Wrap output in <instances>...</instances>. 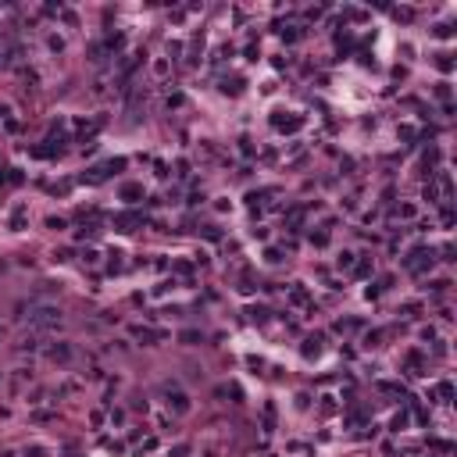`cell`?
<instances>
[{"label": "cell", "instance_id": "obj_1", "mask_svg": "<svg viewBox=\"0 0 457 457\" xmlns=\"http://www.w3.org/2000/svg\"><path fill=\"white\" fill-rule=\"evenodd\" d=\"M29 325H36V329H58L61 325V311L50 304H36L29 311Z\"/></svg>", "mask_w": 457, "mask_h": 457}, {"label": "cell", "instance_id": "obj_2", "mask_svg": "<svg viewBox=\"0 0 457 457\" xmlns=\"http://www.w3.org/2000/svg\"><path fill=\"white\" fill-rule=\"evenodd\" d=\"M432 261H436V257H432V250H414V254H411L404 264H407V272H414V275H425V272L432 268Z\"/></svg>", "mask_w": 457, "mask_h": 457}, {"label": "cell", "instance_id": "obj_3", "mask_svg": "<svg viewBox=\"0 0 457 457\" xmlns=\"http://www.w3.org/2000/svg\"><path fill=\"white\" fill-rule=\"evenodd\" d=\"M168 389V407L175 411V414H186L189 411V396L182 393V389H175V386H164Z\"/></svg>", "mask_w": 457, "mask_h": 457}, {"label": "cell", "instance_id": "obj_4", "mask_svg": "<svg viewBox=\"0 0 457 457\" xmlns=\"http://www.w3.org/2000/svg\"><path fill=\"white\" fill-rule=\"evenodd\" d=\"M47 357L65 365V361H72V347H68V343H50V347H47Z\"/></svg>", "mask_w": 457, "mask_h": 457}, {"label": "cell", "instance_id": "obj_5", "mask_svg": "<svg viewBox=\"0 0 457 457\" xmlns=\"http://www.w3.org/2000/svg\"><path fill=\"white\" fill-rule=\"evenodd\" d=\"M132 336H136V339H143V343H157V339H164V332H161V329H143V325H136V329H132Z\"/></svg>", "mask_w": 457, "mask_h": 457}, {"label": "cell", "instance_id": "obj_6", "mask_svg": "<svg viewBox=\"0 0 457 457\" xmlns=\"http://www.w3.org/2000/svg\"><path fill=\"white\" fill-rule=\"evenodd\" d=\"M140 222H143V218H140V215H132V211H129V215H118V218H115V225H122V232H132V228L140 225Z\"/></svg>", "mask_w": 457, "mask_h": 457}, {"label": "cell", "instance_id": "obj_7", "mask_svg": "<svg viewBox=\"0 0 457 457\" xmlns=\"http://www.w3.org/2000/svg\"><path fill=\"white\" fill-rule=\"evenodd\" d=\"M290 300H293V304H311V293H307L304 286H300V282H293V286H290Z\"/></svg>", "mask_w": 457, "mask_h": 457}, {"label": "cell", "instance_id": "obj_8", "mask_svg": "<svg viewBox=\"0 0 457 457\" xmlns=\"http://www.w3.org/2000/svg\"><path fill=\"white\" fill-rule=\"evenodd\" d=\"M300 350H304V357H318L321 354V336H307Z\"/></svg>", "mask_w": 457, "mask_h": 457}, {"label": "cell", "instance_id": "obj_9", "mask_svg": "<svg viewBox=\"0 0 457 457\" xmlns=\"http://www.w3.org/2000/svg\"><path fill=\"white\" fill-rule=\"evenodd\" d=\"M272 125H275V129L293 132V129H300V118H279V115H275V118H272Z\"/></svg>", "mask_w": 457, "mask_h": 457}, {"label": "cell", "instance_id": "obj_10", "mask_svg": "<svg viewBox=\"0 0 457 457\" xmlns=\"http://www.w3.org/2000/svg\"><path fill=\"white\" fill-rule=\"evenodd\" d=\"M140 197H143V186H136V182L122 186V200H140Z\"/></svg>", "mask_w": 457, "mask_h": 457}, {"label": "cell", "instance_id": "obj_11", "mask_svg": "<svg viewBox=\"0 0 457 457\" xmlns=\"http://www.w3.org/2000/svg\"><path fill=\"white\" fill-rule=\"evenodd\" d=\"M350 272H354V275H357V279H368V275H372V261H368V257H365V261H357V264H354V268H350Z\"/></svg>", "mask_w": 457, "mask_h": 457}, {"label": "cell", "instance_id": "obj_12", "mask_svg": "<svg viewBox=\"0 0 457 457\" xmlns=\"http://www.w3.org/2000/svg\"><path fill=\"white\" fill-rule=\"evenodd\" d=\"M354 264H357V254H350V250H343V254H339V268H343V272H350Z\"/></svg>", "mask_w": 457, "mask_h": 457}, {"label": "cell", "instance_id": "obj_13", "mask_svg": "<svg viewBox=\"0 0 457 457\" xmlns=\"http://www.w3.org/2000/svg\"><path fill=\"white\" fill-rule=\"evenodd\" d=\"M272 429H275V407L264 404V432H272Z\"/></svg>", "mask_w": 457, "mask_h": 457}, {"label": "cell", "instance_id": "obj_14", "mask_svg": "<svg viewBox=\"0 0 457 457\" xmlns=\"http://www.w3.org/2000/svg\"><path fill=\"white\" fill-rule=\"evenodd\" d=\"M200 232H204V239H211V243H218V239H222V228H218V225H204Z\"/></svg>", "mask_w": 457, "mask_h": 457}, {"label": "cell", "instance_id": "obj_15", "mask_svg": "<svg viewBox=\"0 0 457 457\" xmlns=\"http://www.w3.org/2000/svg\"><path fill=\"white\" fill-rule=\"evenodd\" d=\"M282 40H286V43H297V40H300V25H290V29H282Z\"/></svg>", "mask_w": 457, "mask_h": 457}, {"label": "cell", "instance_id": "obj_16", "mask_svg": "<svg viewBox=\"0 0 457 457\" xmlns=\"http://www.w3.org/2000/svg\"><path fill=\"white\" fill-rule=\"evenodd\" d=\"M436 68H440V72H450V68H454L450 54H436Z\"/></svg>", "mask_w": 457, "mask_h": 457}, {"label": "cell", "instance_id": "obj_17", "mask_svg": "<svg viewBox=\"0 0 457 457\" xmlns=\"http://www.w3.org/2000/svg\"><path fill=\"white\" fill-rule=\"evenodd\" d=\"M107 47H111V50H118V47H125V36H122V32H115V36H107Z\"/></svg>", "mask_w": 457, "mask_h": 457}, {"label": "cell", "instance_id": "obj_18", "mask_svg": "<svg viewBox=\"0 0 457 457\" xmlns=\"http://www.w3.org/2000/svg\"><path fill=\"white\" fill-rule=\"evenodd\" d=\"M179 339H182V343H197V339H200V332H197V329H186Z\"/></svg>", "mask_w": 457, "mask_h": 457}, {"label": "cell", "instance_id": "obj_19", "mask_svg": "<svg viewBox=\"0 0 457 457\" xmlns=\"http://www.w3.org/2000/svg\"><path fill=\"white\" fill-rule=\"evenodd\" d=\"M440 396L450 400V396H454V382H440Z\"/></svg>", "mask_w": 457, "mask_h": 457}, {"label": "cell", "instance_id": "obj_20", "mask_svg": "<svg viewBox=\"0 0 457 457\" xmlns=\"http://www.w3.org/2000/svg\"><path fill=\"white\" fill-rule=\"evenodd\" d=\"M404 425H407V411H400V414H396V418H393V432H400V429H404Z\"/></svg>", "mask_w": 457, "mask_h": 457}, {"label": "cell", "instance_id": "obj_21", "mask_svg": "<svg viewBox=\"0 0 457 457\" xmlns=\"http://www.w3.org/2000/svg\"><path fill=\"white\" fill-rule=\"evenodd\" d=\"M4 179H7L11 186H18V182H22V175H18V168H7V175H4Z\"/></svg>", "mask_w": 457, "mask_h": 457}, {"label": "cell", "instance_id": "obj_22", "mask_svg": "<svg viewBox=\"0 0 457 457\" xmlns=\"http://www.w3.org/2000/svg\"><path fill=\"white\" fill-rule=\"evenodd\" d=\"M311 243H314V246H325L329 236H325V232H311Z\"/></svg>", "mask_w": 457, "mask_h": 457}, {"label": "cell", "instance_id": "obj_23", "mask_svg": "<svg viewBox=\"0 0 457 457\" xmlns=\"http://www.w3.org/2000/svg\"><path fill=\"white\" fill-rule=\"evenodd\" d=\"M264 257H268V261H272V264H279V261H282V254H279V250H275V246H268V250H264Z\"/></svg>", "mask_w": 457, "mask_h": 457}, {"label": "cell", "instance_id": "obj_24", "mask_svg": "<svg viewBox=\"0 0 457 457\" xmlns=\"http://www.w3.org/2000/svg\"><path fill=\"white\" fill-rule=\"evenodd\" d=\"M250 318H254V321H264V318H268V307H254Z\"/></svg>", "mask_w": 457, "mask_h": 457}, {"label": "cell", "instance_id": "obj_25", "mask_svg": "<svg viewBox=\"0 0 457 457\" xmlns=\"http://www.w3.org/2000/svg\"><path fill=\"white\" fill-rule=\"evenodd\" d=\"M82 261H86V264H97V261H100V254H97V250H86V254H82Z\"/></svg>", "mask_w": 457, "mask_h": 457}, {"label": "cell", "instance_id": "obj_26", "mask_svg": "<svg viewBox=\"0 0 457 457\" xmlns=\"http://www.w3.org/2000/svg\"><path fill=\"white\" fill-rule=\"evenodd\" d=\"M379 339H382V332H368V336H365V343H368V347H379Z\"/></svg>", "mask_w": 457, "mask_h": 457}, {"label": "cell", "instance_id": "obj_27", "mask_svg": "<svg viewBox=\"0 0 457 457\" xmlns=\"http://www.w3.org/2000/svg\"><path fill=\"white\" fill-rule=\"evenodd\" d=\"M93 232H97V228H93V225H82V228H79V232H75V236H79V239H89Z\"/></svg>", "mask_w": 457, "mask_h": 457}, {"label": "cell", "instance_id": "obj_28", "mask_svg": "<svg viewBox=\"0 0 457 457\" xmlns=\"http://www.w3.org/2000/svg\"><path fill=\"white\" fill-rule=\"evenodd\" d=\"M343 14H347V18H357V22H361V18H365V11H357V7H347V11H343Z\"/></svg>", "mask_w": 457, "mask_h": 457}, {"label": "cell", "instance_id": "obj_29", "mask_svg": "<svg viewBox=\"0 0 457 457\" xmlns=\"http://www.w3.org/2000/svg\"><path fill=\"white\" fill-rule=\"evenodd\" d=\"M107 268H111V272H122V254H115V257H111V264H107Z\"/></svg>", "mask_w": 457, "mask_h": 457}, {"label": "cell", "instance_id": "obj_30", "mask_svg": "<svg viewBox=\"0 0 457 457\" xmlns=\"http://www.w3.org/2000/svg\"><path fill=\"white\" fill-rule=\"evenodd\" d=\"M186 454H189V447L182 443V447H175V454H172V457H186Z\"/></svg>", "mask_w": 457, "mask_h": 457}, {"label": "cell", "instance_id": "obj_31", "mask_svg": "<svg viewBox=\"0 0 457 457\" xmlns=\"http://www.w3.org/2000/svg\"><path fill=\"white\" fill-rule=\"evenodd\" d=\"M0 339H4V329H0Z\"/></svg>", "mask_w": 457, "mask_h": 457}]
</instances>
